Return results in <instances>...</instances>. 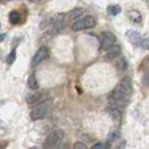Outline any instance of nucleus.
Returning <instances> with one entry per match:
<instances>
[{
  "instance_id": "1",
  "label": "nucleus",
  "mask_w": 149,
  "mask_h": 149,
  "mask_svg": "<svg viewBox=\"0 0 149 149\" xmlns=\"http://www.w3.org/2000/svg\"><path fill=\"white\" fill-rule=\"evenodd\" d=\"M132 93V85L128 77H125L120 81L117 86L109 94V102L111 105L117 108H123L128 103V99Z\"/></svg>"
},
{
  "instance_id": "2",
  "label": "nucleus",
  "mask_w": 149,
  "mask_h": 149,
  "mask_svg": "<svg viewBox=\"0 0 149 149\" xmlns=\"http://www.w3.org/2000/svg\"><path fill=\"white\" fill-rule=\"evenodd\" d=\"M64 138V132L63 130L57 129L54 130L53 132L47 136V138L45 139L43 143V148L44 149H57L62 143V140Z\"/></svg>"
},
{
  "instance_id": "3",
  "label": "nucleus",
  "mask_w": 149,
  "mask_h": 149,
  "mask_svg": "<svg viewBox=\"0 0 149 149\" xmlns=\"http://www.w3.org/2000/svg\"><path fill=\"white\" fill-rule=\"evenodd\" d=\"M97 25V20L93 16L88 15L84 16L83 18H80L75 20L74 24L72 25V30L73 31H80L83 29H91Z\"/></svg>"
},
{
  "instance_id": "4",
  "label": "nucleus",
  "mask_w": 149,
  "mask_h": 149,
  "mask_svg": "<svg viewBox=\"0 0 149 149\" xmlns=\"http://www.w3.org/2000/svg\"><path fill=\"white\" fill-rule=\"evenodd\" d=\"M117 42L116 35L111 31H103L101 35L100 40V49L101 51H108L110 47H112Z\"/></svg>"
},
{
  "instance_id": "5",
  "label": "nucleus",
  "mask_w": 149,
  "mask_h": 149,
  "mask_svg": "<svg viewBox=\"0 0 149 149\" xmlns=\"http://www.w3.org/2000/svg\"><path fill=\"white\" fill-rule=\"evenodd\" d=\"M49 111V107L47 105V102L40 103V104L36 107L35 109H33L30 112V119L33 121H38V120L44 119L47 116V113Z\"/></svg>"
},
{
  "instance_id": "6",
  "label": "nucleus",
  "mask_w": 149,
  "mask_h": 149,
  "mask_svg": "<svg viewBox=\"0 0 149 149\" xmlns=\"http://www.w3.org/2000/svg\"><path fill=\"white\" fill-rule=\"evenodd\" d=\"M48 54H49L48 46H46V45L40 46L37 49V52L35 53V55L33 56V58H31V67H36L38 64H40L43 61L46 60Z\"/></svg>"
},
{
  "instance_id": "7",
  "label": "nucleus",
  "mask_w": 149,
  "mask_h": 149,
  "mask_svg": "<svg viewBox=\"0 0 149 149\" xmlns=\"http://www.w3.org/2000/svg\"><path fill=\"white\" fill-rule=\"evenodd\" d=\"M48 94L45 93H29L26 97V102L28 105H34V104H40L44 103L47 100Z\"/></svg>"
},
{
  "instance_id": "8",
  "label": "nucleus",
  "mask_w": 149,
  "mask_h": 149,
  "mask_svg": "<svg viewBox=\"0 0 149 149\" xmlns=\"http://www.w3.org/2000/svg\"><path fill=\"white\" fill-rule=\"evenodd\" d=\"M120 54H121V46L120 45H113L112 47H110L107 52V58L108 60H113L116 57H118Z\"/></svg>"
},
{
  "instance_id": "9",
  "label": "nucleus",
  "mask_w": 149,
  "mask_h": 149,
  "mask_svg": "<svg viewBox=\"0 0 149 149\" xmlns=\"http://www.w3.org/2000/svg\"><path fill=\"white\" fill-rule=\"evenodd\" d=\"M83 16V9L81 8H74L72 9L68 14H67V22L70 20H76V19H80Z\"/></svg>"
},
{
  "instance_id": "10",
  "label": "nucleus",
  "mask_w": 149,
  "mask_h": 149,
  "mask_svg": "<svg viewBox=\"0 0 149 149\" xmlns=\"http://www.w3.org/2000/svg\"><path fill=\"white\" fill-rule=\"evenodd\" d=\"M27 86L29 88L30 90H37L38 89V81L36 79V75L35 73H31V74L28 76V80H27Z\"/></svg>"
},
{
  "instance_id": "11",
  "label": "nucleus",
  "mask_w": 149,
  "mask_h": 149,
  "mask_svg": "<svg viewBox=\"0 0 149 149\" xmlns=\"http://www.w3.org/2000/svg\"><path fill=\"white\" fill-rule=\"evenodd\" d=\"M128 38L130 39V42H132V43L136 45H141L142 40H143L141 38V36H140L137 31H130V33L128 34Z\"/></svg>"
},
{
  "instance_id": "12",
  "label": "nucleus",
  "mask_w": 149,
  "mask_h": 149,
  "mask_svg": "<svg viewBox=\"0 0 149 149\" xmlns=\"http://www.w3.org/2000/svg\"><path fill=\"white\" fill-rule=\"evenodd\" d=\"M107 112H108L114 120H119L120 117H121V112H120L119 108H117V107H114V105H111L110 108H108V109H107Z\"/></svg>"
},
{
  "instance_id": "13",
  "label": "nucleus",
  "mask_w": 149,
  "mask_h": 149,
  "mask_svg": "<svg viewBox=\"0 0 149 149\" xmlns=\"http://www.w3.org/2000/svg\"><path fill=\"white\" fill-rule=\"evenodd\" d=\"M9 22L11 25H18L20 22V14L18 11H11L9 14Z\"/></svg>"
},
{
  "instance_id": "14",
  "label": "nucleus",
  "mask_w": 149,
  "mask_h": 149,
  "mask_svg": "<svg viewBox=\"0 0 149 149\" xmlns=\"http://www.w3.org/2000/svg\"><path fill=\"white\" fill-rule=\"evenodd\" d=\"M116 67L118 68V71H120V72L126 71L128 67V63L126 58L125 57H119V60L117 61V63H116Z\"/></svg>"
},
{
  "instance_id": "15",
  "label": "nucleus",
  "mask_w": 149,
  "mask_h": 149,
  "mask_svg": "<svg viewBox=\"0 0 149 149\" xmlns=\"http://www.w3.org/2000/svg\"><path fill=\"white\" fill-rule=\"evenodd\" d=\"M121 13V8L118 5H110L108 7V14L111 16H117Z\"/></svg>"
},
{
  "instance_id": "16",
  "label": "nucleus",
  "mask_w": 149,
  "mask_h": 149,
  "mask_svg": "<svg viewBox=\"0 0 149 149\" xmlns=\"http://www.w3.org/2000/svg\"><path fill=\"white\" fill-rule=\"evenodd\" d=\"M129 17H130L131 20H134V22H139L141 20V15H140L138 11H136V10H132L131 13H129Z\"/></svg>"
},
{
  "instance_id": "17",
  "label": "nucleus",
  "mask_w": 149,
  "mask_h": 149,
  "mask_svg": "<svg viewBox=\"0 0 149 149\" xmlns=\"http://www.w3.org/2000/svg\"><path fill=\"white\" fill-rule=\"evenodd\" d=\"M15 61H16V49H13L11 52L8 54L7 58H6V62H7L8 65H11V64H14Z\"/></svg>"
},
{
  "instance_id": "18",
  "label": "nucleus",
  "mask_w": 149,
  "mask_h": 149,
  "mask_svg": "<svg viewBox=\"0 0 149 149\" xmlns=\"http://www.w3.org/2000/svg\"><path fill=\"white\" fill-rule=\"evenodd\" d=\"M91 149H110V146L108 142H97L92 146Z\"/></svg>"
},
{
  "instance_id": "19",
  "label": "nucleus",
  "mask_w": 149,
  "mask_h": 149,
  "mask_svg": "<svg viewBox=\"0 0 149 149\" xmlns=\"http://www.w3.org/2000/svg\"><path fill=\"white\" fill-rule=\"evenodd\" d=\"M119 137H120L119 131L112 130L111 132L109 134V136H108V140H109V141H116L117 139H119Z\"/></svg>"
},
{
  "instance_id": "20",
  "label": "nucleus",
  "mask_w": 149,
  "mask_h": 149,
  "mask_svg": "<svg viewBox=\"0 0 149 149\" xmlns=\"http://www.w3.org/2000/svg\"><path fill=\"white\" fill-rule=\"evenodd\" d=\"M73 149H88V147L83 142H75L74 146H73Z\"/></svg>"
},
{
  "instance_id": "21",
  "label": "nucleus",
  "mask_w": 149,
  "mask_h": 149,
  "mask_svg": "<svg viewBox=\"0 0 149 149\" xmlns=\"http://www.w3.org/2000/svg\"><path fill=\"white\" fill-rule=\"evenodd\" d=\"M142 83L145 86H149V71L145 74L143 79H142Z\"/></svg>"
},
{
  "instance_id": "22",
  "label": "nucleus",
  "mask_w": 149,
  "mask_h": 149,
  "mask_svg": "<svg viewBox=\"0 0 149 149\" xmlns=\"http://www.w3.org/2000/svg\"><path fill=\"white\" fill-rule=\"evenodd\" d=\"M68 148H70V145L66 142V143H62L57 149H68Z\"/></svg>"
},
{
  "instance_id": "23",
  "label": "nucleus",
  "mask_w": 149,
  "mask_h": 149,
  "mask_svg": "<svg viewBox=\"0 0 149 149\" xmlns=\"http://www.w3.org/2000/svg\"><path fill=\"white\" fill-rule=\"evenodd\" d=\"M7 145H8V142L7 141H0V149H5L6 147H7Z\"/></svg>"
},
{
  "instance_id": "24",
  "label": "nucleus",
  "mask_w": 149,
  "mask_h": 149,
  "mask_svg": "<svg viewBox=\"0 0 149 149\" xmlns=\"http://www.w3.org/2000/svg\"><path fill=\"white\" fill-rule=\"evenodd\" d=\"M6 34H0V42H2V40H5L6 39Z\"/></svg>"
},
{
  "instance_id": "25",
  "label": "nucleus",
  "mask_w": 149,
  "mask_h": 149,
  "mask_svg": "<svg viewBox=\"0 0 149 149\" xmlns=\"http://www.w3.org/2000/svg\"><path fill=\"white\" fill-rule=\"evenodd\" d=\"M28 1H30V2H33V3H37V2H40L42 0H28Z\"/></svg>"
},
{
  "instance_id": "26",
  "label": "nucleus",
  "mask_w": 149,
  "mask_h": 149,
  "mask_svg": "<svg viewBox=\"0 0 149 149\" xmlns=\"http://www.w3.org/2000/svg\"><path fill=\"white\" fill-rule=\"evenodd\" d=\"M29 149H38V148H36V147H31V148H29Z\"/></svg>"
},
{
  "instance_id": "27",
  "label": "nucleus",
  "mask_w": 149,
  "mask_h": 149,
  "mask_svg": "<svg viewBox=\"0 0 149 149\" xmlns=\"http://www.w3.org/2000/svg\"><path fill=\"white\" fill-rule=\"evenodd\" d=\"M0 27H1V24H0Z\"/></svg>"
},
{
  "instance_id": "28",
  "label": "nucleus",
  "mask_w": 149,
  "mask_h": 149,
  "mask_svg": "<svg viewBox=\"0 0 149 149\" xmlns=\"http://www.w3.org/2000/svg\"><path fill=\"white\" fill-rule=\"evenodd\" d=\"M148 40H149V38H148Z\"/></svg>"
}]
</instances>
